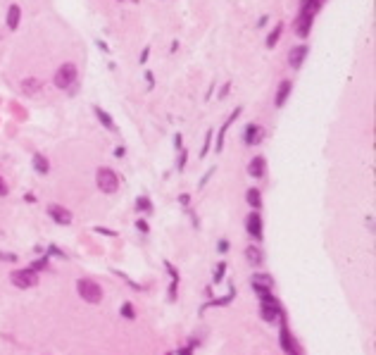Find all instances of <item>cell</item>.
Segmentation results:
<instances>
[{
    "mask_svg": "<svg viewBox=\"0 0 376 355\" xmlns=\"http://www.w3.org/2000/svg\"><path fill=\"white\" fill-rule=\"evenodd\" d=\"M76 291H79V296H81L86 303H93V305L103 300V289H100V284L93 281V279H79V281H76Z\"/></svg>",
    "mask_w": 376,
    "mask_h": 355,
    "instance_id": "6da1fadb",
    "label": "cell"
},
{
    "mask_svg": "<svg viewBox=\"0 0 376 355\" xmlns=\"http://www.w3.org/2000/svg\"><path fill=\"white\" fill-rule=\"evenodd\" d=\"M76 74H79V72H76V64L64 62L60 70L55 72V79H53V81H55V86H57L60 91H64V88H69V86L76 81Z\"/></svg>",
    "mask_w": 376,
    "mask_h": 355,
    "instance_id": "7a4b0ae2",
    "label": "cell"
},
{
    "mask_svg": "<svg viewBox=\"0 0 376 355\" xmlns=\"http://www.w3.org/2000/svg\"><path fill=\"white\" fill-rule=\"evenodd\" d=\"M96 181H98V188L103 191V193H115L117 188H119V176L107 167H100L96 174Z\"/></svg>",
    "mask_w": 376,
    "mask_h": 355,
    "instance_id": "3957f363",
    "label": "cell"
},
{
    "mask_svg": "<svg viewBox=\"0 0 376 355\" xmlns=\"http://www.w3.org/2000/svg\"><path fill=\"white\" fill-rule=\"evenodd\" d=\"M10 279L17 289H31V286L38 284V277H36L34 270H17L10 274Z\"/></svg>",
    "mask_w": 376,
    "mask_h": 355,
    "instance_id": "277c9868",
    "label": "cell"
},
{
    "mask_svg": "<svg viewBox=\"0 0 376 355\" xmlns=\"http://www.w3.org/2000/svg\"><path fill=\"white\" fill-rule=\"evenodd\" d=\"M312 21H315L312 14L300 12V14H298V19H295V34L300 36V38H307L309 31H312Z\"/></svg>",
    "mask_w": 376,
    "mask_h": 355,
    "instance_id": "5b68a950",
    "label": "cell"
},
{
    "mask_svg": "<svg viewBox=\"0 0 376 355\" xmlns=\"http://www.w3.org/2000/svg\"><path fill=\"white\" fill-rule=\"evenodd\" d=\"M309 48L307 46H295V48H291V53H288V64L293 67V70H300L302 62H305V57H307Z\"/></svg>",
    "mask_w": 376,
    "mask_h": 355,
    "instance_id": "8992f818",
    "label": "cell"
},
{
    "mask_svg": "<svg viewBox=\"0 0 376 355\" xmlns=\"http://www.w3.org/2000/svg\"><path fill=\"white\" fill-rule=\"evenodd\" d=\"M248 234L255 238V241H262V217L257 212H250V217L246 219Z\"/></svg>",
    "mask_w": 376,
    "mask_h": 355,
    "instance_id": "52a82bcc",
    "label": "cell"
},
{
    "mask_svg": "<svg viewBox=\"0 0 376 355\" xmlns=\"http://www.w3.org/2000/svg\"><path fill=\"white\" fill-rule=\"evenodd\" d=\"M48 215L53 217L57 224H72V212H69L67 208H62V205H50Z\"/></svg>",
    "mask_w": 376,
    "mask_h": 355,
    "instance_id": "ba28073f",
    "label": "cell"
},
{
    "mask_svg": "<svg viewBox=\"0 0 376 355\" xmlns=\"http://www.w3.org/2000/svg\"><path fill=\"white\" fill-rule=\"evenodd\" d=\"M264 172H267L264 158H262V155L253 158V160H250V165H248V174L253 176V179H260V176H264Z\"/></svg>",
    "mask_w": 376,
    "mask_h": 355,
    "instance_id": "9c48e42d",
    "label": "cell"
},
{
    "mask_svg": "<svg viewBox=\"0 0 376 355\" xmlns=\"http://www.w3.org/2000/svg\"><path fill=\"white\" fill-rule=\"evenodd\" d=\"M240 112H243V107H236V110H233V115L229 119H226V124L222 126V129H219V136H217V146H214V150H222V148H224V136H226V131H229V126L233 124V122H236V117H238Z\"/></svg>",
    "mask_w": 376,
    "mask_h": 355,
    "instance_id": "30bf717a",
    "label": "cell"
},
{
    "mask_svg": "<svg viewBox=\"0 0 376 355\" xmlns=\"http://www.w3.org/2000/svg\"><path fill=\"white\" fill-rule=\"evenodd\" d=\"M260 317L264 322H274V320H279L281 317V305L279 303H269V305H264L262 303V307H260Z\"/></svg>",
    "mask_w": 376,
    "mask_h": 355,
    "instance_id": "8fae6325",
    "label": "cell"
},
{
    "mask_svg": "<svg viewBox=\"0 0 376 355\" xmlns=\"http://www.w3.org/2000/svg\"><path fill=\"white\" fill-rule=\"evenodd\" d=\"M281 346H283V350H286L288 355H298V348H295L293 339H291V334H288L286 322H281Z\"/></svg>",
    "mask_w": 376,
    "mask_h": 355,
    "instance_id": "7c38bea8",
    "label": "cell"
},
{
    "mask_svg": "<svg viewBox=\"0 0 376 355\" xmlns=\"http://www.w3.org/2000/svg\"><path fill=\"white\" fill-rule=\"evenodd\" d=\"M19 19H21V7L19 5H10V7H7V29H10V31H17Z\"/></svg>",
    "mask_w": 376,
    "mask_h": 355,
    "instance_id": "4fadbf2b",
    "label": "cell"
},
{
    "mask_svg": "<svg viewBox=\"0 0 376 355\" xmlns=\"http://www.w3.org/2000/svg\"><path fill=\"white\" fill-rule=\"evenodd\" d=\"M291 81H281L279 84V91H276V98H274V105L276 107H283L286 105V100H288V96H291Z\"/></svg>",
    "mask_w": 376,
    "mask_h": 355,
    "instance_id": "5bb4252c",
    "label": "cell"
},
{
    "mask_svg": "<svg viewBox=\"0 0 376 355\" xmlns=\"http://www.w3.org/2000/svg\"><path fill=\"white\" fill-rule=\"evenodd\" d=\"M260 139H262V129H260V126H257V124H248L246 126V136H243L246 146H255Z\"/></svg>",
    "mask_w": 376,
    "mask_h": 355,
    "instance_id": "9a60e30c",
    "label": "cell"
},
{
    "mask_svg": "<svg viewBox=\"0 0 376 355\" xmlns=\"http://www.w3.org/2000/svg\"><path fill=\"white\" fill-rule=\"evenodd\" d=\"M41 88H43V84L38 79H24V81H21V91H24L27 96H36Z\"/></svg>",
    "mask_w": 376,
    "mask_h": 355,
    "instance_id": "2e32d148",
    "label": "cell"
},
{
    "mask_svg": "<svg viewBox=\"0 0 376 355\" xmlns=\"http://www.w3.org/2000/svg\"><path fill=\"white\" fill-rule=\"evenodd\" d=\"M246 258L253 262V265H262L264 262V255H262V251L257 248V246H248L246 248Z\"/></svg>",
    "mask_w": 376,
    "mask_h": 355,
    "instance_id": "e0dca14e",
    "label": "cell"
},
{
    "mask_svg": "<svg viewBox=\"0 0 376 355\" xmlns=\"http://www.w3.org/2000/svg\"><path fill=\"white\" fill-rule=\"evenodd\" d=\"M274 279L269 274H253V289H272Z\"/></svg>",
    "mask_w": 376,
    "mask_h": 355,
    "instance_id": "ac0fdd59",
    "label": "cell"
},
{
    "mask_svg": "<svg viewBox=\"0 0 376 355\" xmlns=\"http://www.w3.org/2000/svg\"><path fill=\"white\" fill-rule=\"evenodd\" d=\"M322 3H324V0H302V3H300V12L312 14V17H315L317 10L322 7Z\"/></svg>",
    "mask_w": 376,
    "mask_h": 355,
    "instance_id": "d6986e66",
    "label": "cell"
},
{
    "mask_svg": "<svg viewBox=\"0 0 376 355\" xmlns=\"http://www.w3.org/2000/svg\"><path fill=\"white\" fill-rule=\"evenodd\" d=\"M246 198H248V205H250V208H260L262 205V193H260V188H250V191H248L246 193Z\"/></svg>",
    "mask_w": 376,
    "mask_h": 355,
    "instance_id": "ffe728a7",
    "label": "cell"
},
{
    "mask_svg": "<svg viewBox=\"0 0 376 355\" xmlns=\"http://www.w3.org/2000/svg\"><path fill=\"white\" fill-rule=\"evenodd\" d=\"M34 169H36V172H38V174H48V169H50L48 160H46L43 155H38V153H36V155H34Z\"/></svg>",
    "mask_w": 376,
    "mask_h": 355,
    "instance_id": "44dd1931",
    "label": "cell"
},
{
    "mask_svg": "<svg viewBox=\"0 0 376 355\" xmlns=\"http://www.w3.org/2000/svg\"><path fill=\"white\" fill-rule=\"evenodd\" d=\"M96 117L105 124V129H109V131H115V129H117V126H115V119L109 117V115H107L105 110H100V107H96Z\"/></svg>",
    "mask_w": 376,
    "mask_h": 355,
    "instance_id": "7402d4cb",
    "label": "cell"
},
{
    "mask_svg": "<svg viewBox=\"0 0 376 355\" xmlns=\"http://www.w3.org/2000/svg\"><path fill=\"white\" fill-rule=\"evenodd\" d=\"M281 31H283V24H276V27H274V31L272 34L267 36V48H274V46H276V43H279V38H281Z\"/></svg>",
    "mask_w": 376,
    "mask_h": 355,
    "instance_id": "603a6c76",
    "label": "cell"
},
{
    "mask_svg": "<svg viewBox=\"0 0 376 355\" xmlns=\"http://www.w3.org/2000/svg\"><path fill=\"white\" fill-rule=\"evenodd\" d=\"M122 315L126 317V320H134V317H136V313H134V305H131V303H124V305H122Z\"/></svg>",
    "mask_w": 376,
    "mask_h": 355,
    "instance_id": "cb8c5ba5",
    "label": "cell"
},
{
    "mask_svg": "<svg viewBox=\"0 0 376 355\" xmlns=\"http://www.w3.org/2000/svg\"><path fill=\"white\" fill-rule=\"evenodd\" d=\"M150 208H152V205H150V201H148V198H138V201H136V210H143V212H148Z\"/></svg>",
    "mask_w": 376,
    "mask_h": 355,
    "instance_id": "d4e9b609",
    "label": "cell"
},
{
    "mask_svg": "<svg viewBox=\"0 0 376 355\" xmlns=\"http://www.w3.org/2000/svg\"><path fill=\"white\" fill-rule=\"evenodd\" d=\"M46 267H48V258L43 255V258H38V260L34 262V265H31V270L36 272V270H46Z\"/></svg>",
    "mask_w": 376,
    "mask_h": 355,
    "instance_id": "484cf974",
    "label": "cell"
},
{
    "mask_svg": "<svg viewBox=\"0 0 376 355\" xmlns=\"http://www.w3.org/2000/svg\"><path fill=\"white\" fill-rule=\"evenodd\" d=\"M210 141H212V131L205 134V146H203V150H200V158H205L207 150H210Z\"/></svg>",
    "mask_w": 376,
    "mask_h": 355,
    "instance_id": "4316f807",
    "label": "cell"
},
{
    "mask_svg": "<svg viewBox=\"0 0 376 355\" xmlns=\"http://www.w3.org/2000/svg\"><path fill=\"white\" fill-rule=\"evenodd\" d=\"M224 272H226V265H224V262H219V265H217V274H214V281H222Z\"/></svg>",
    "mask_w": 376,
    "mask_h": 355,
    "instance_id": "83f0119b",
    "label": "cell"
},
{
    "mask_svg": "<svg viewBox=\"0 0 376 355\" xmlns=\"http://www.w3.org/2000/svg\"><path fill=\"white\" fill-rule=\"evenodd\" d=\"M0 260H5V262H14L17 255H14V253H0Z\"/></svg>",
    "mask_w": 376,
    "mask_h": 355,
    "instance_id": "f1b7e54d",
    "label": "cell"
},
{
    "mask_svg": "<svg viewBox=\"0 0 376 355\" xmlns=\"http://www.w3.org/2000/svg\"><path fill=\"white\" fill-rule=\"evenodd\" d=\"M145 81H148V88H155V77H152V72H145Z\"/></svg>",
    "mask_w": 376,
    "mask_h": 355,
    "instance_id": "f546056e",
    "label": "cell"
},
{
    "mask_svg": "<svg viewBox=\"0 0 376 355\" xmlns=\"http://www.w3.org/2000/svg\"><path fill=\"white\" fill-rule=\"evenodd\" d=\"M186 158H188V155H186V150L181 148V158H179V169H184V167H186Z\"/></svg>",
    "mask_w": 376,
    "mask_h": 355,
    "instance_id": "4dcf8cb0",
    "label": "cell"
},
{
    "mask_svg": "<svg viewBox=\"0 0 376 355\" xmlns=\"http://www.w3.org/2000/svg\"><path fill=\"white\" fill-rule=\"evenodd\" d=\"M96 46H98V48H100V50H103V53H109L107 43H105V41H100V38H98V41H96Z\"/></svg>",
    "mask_w": 376,
    "mask_h": 355,
    "instance_id": "1f68e13d",
    "label": "cell"
},
{
    "mask_svg": "<svg viewBox=\"0 0 376 355\" xmlns=\"http://www.w3.org/2000/svg\"><path fill=\"white\" fill-rule=\"evenodd\" d=\"M136 227H138V229H141V231H148V224H145V219H138V222H136Z\"/></svg>",
    "mask_w": 376,
    "mask_h": 355,
    "instance_id": "d6a6232c",
    "label": "cell"
},
{
    "mask_svg": "<svg viewBox=\"0 0 376 355\" xmlns=\"http://www.w3.org/2000/svg\"><path fill=\"white\" fill-rule=\"evenodd\" d=\"M179 201H181V205H188V203H191V195H181V198H179Z\"/></svg>",
    "mask_w": 376,
    "mask_h": 355,
    "instance_id": "836d02e7",
    "label": "cell"
},
{
    "mask_svg": "<svg viewBox=\"0 0 376 355\" xmlns=\"http://www.w3.org/2000/svg\"><path fill=\"white\" fill-rule=\"evenodd\" d=\"M148 55H150V48H145L143 53H141V62H145V60H148Z\"/></svg>",
    "mask_w": 376,
    "mask_h": 355,
    "instance_id": "e575fe53",
    "label": "cell"
},
{
    "mask_svg": "<svg viewBox=\"0 0 376 355\" xmlns=\"http://www.w3.org/2000/svg\"><path fill=\"white\" fill-rule=\"evenodd\" d=\"M174 146L181 150V134H176V136H174Z\"/></svg>",
    "mask_w": 376,
    "mask_h": 355,
    "instance_id": "d590c367",
    "label": "cell"
},
{
    "mask_svg": "<svg viewBox=\"0 0 376 355\" xmlns=\"http://www.w3.org/2000/svg\"><path fill=\"white\" fill-rule=\"evenodd\" d=\"M0 195H7V186H5V181L0 179Z\"/></svg>",
    "mask_w": 376,
    "mask_h": 355,
    "instance_id": "8d00e7d4",
    "label": "cell"
},
{
    "mask_svg": "<svg viewBox=\"0 0 376 355\" xmlns=\"http://www.w3.org/2000/svg\"><path fill=\"white\" fill-rule=\"evenodd\" d=\"M229 88H231V84H226V86H224V88H222V93H219V96L224 98V96H226V93H229Z\"/></svg>",
    "mask_w": 376,
    "mask_h": 355,
    "instance_id": "74e56055",
    "label": "cell"
},
{
    "mask_svg": "<svg viewBox=\"0 0 376 355\" xmlns=\"http://www.w3.org/2000/svg\"><path fill=\"white\" fill-rule=\"evenodd\" d=\"M179 355H193V348H191V346H188V348H184V350H181V353H179Z\"/></svg>",
    "mask_w": 376,
    "mask_h": 355,
    "instance_id": "f35d334b",
    "label": "cell"
},
{
    "mask_svg": "<svg viewBox=\"0 0 376 355\" xmlns=\"http://www.w3.org/2000/svg\"><path fill=\"white\" fill-rule=\"evenodd\" d=\"M164 355H174V353H164Z\"/></svg>",
    "mask_w": 376,
    "mask_h": 355,
    "instance_id": "ab89813d",
    "label": "cell"
}]
</instances>
